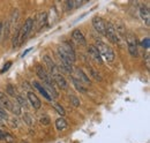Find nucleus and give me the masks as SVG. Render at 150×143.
Segmentation results:
<instances>
[{
	"mask_svg": "<svg viewBox=\"0 0 150 143\" xmlns=\"http://www.w3.org/2000/svg\"><path fill=\"white\" fill-rule=\"evenodd\" d=\"M94 46L97 49V51H98L99 55L102 57V59L104 58L108 62H112L113 60H114V57H115L114 51L111 49V46H109L106 43H104V42L98 39Z\"/></svg>",
	"mask_w": 150,
	"mask_h": 143,
	"instance_id": "nucleus-1",
	"label": "nucleus"
},
{
	"mask_svg": "<svg viewBox=\"0 0 150 143\" xmlns=\"http://www.w3.org/2000/svg\"><path fill=\"white\" fill-rule=\"evenodd\" d=\"M33 28H34V18H28L24 21V24L20 29V42L21 43H23L28 38V36L30 34V31L33 30Z\"/></svg>",
	"mask_w": 150,
	"mask_h": 143,
	"instance_id": "nucleus-2",
	"label": "nucleus"
},
{
	"mask_svg": "<svg viewBox=\"0 0 150 143\" xmlns=\"http://www.w3.org/2000/svg\"><path fill=\"white\" fill-rule=\"evenodd\" d=\"M105 36L114 44H119L120 43V36L118 34L115 27H113L111 22H105Z\"/></svg>",
	"mask_w": 150,
	"mask_h": 143,
	"instance_id": "nucleus-3",
	"label": "nucleus"
},
{
	"mask_svg": "<svg viewBox=\"0 0 150 143\" xmlns=\"http://www.w3.org/2000/svg\"><path fill=\"white\" fill-rule=\"evenodd\" d=\"M36 73L37 76L43 81V83H47V84H54L52 76L47 73V71L42 66V65H37L36 66Z\"/></svg>",
	"mask_w": 150,
	"mask_h": 143,
	"instance_id": "nucleus-4",
	"label": "nucleus"
},
{
	"mask_svg": "<svg viewBox=\"0 0 150 143\" xmlns=\"http://www.w3.org/2000/svg\"><path fill=\"white\" fill-rule=\"evenodd\" d=\"M127 46H128V51H129L131 55H133V57H137L139 55L136 37L133 34H131V33L127 35Z\"/></svg>",
	"mask_w": 150,
	"mask_h": 143,
	"instance_id": "nucleus-5",
	"label": "nucleus"
},
{
	"mask_svg": "<svg viewBox=\"0 0 150 143\" xmlns=\"http://www.w3.org/2000/svg\"><path fill=\"white\" fill-rule=\"evenodd\" d=\"M93 27L95 30L100 34V35H105V21L99 16H95L93 18Z\"/></svg>",
	"mask_w": 150,
	"mask_h": 143,
	"instance_id": "nucleus-6",
	"label": "nucleus"
},
{
	"mask_svg": "<svg viewBox=\"0 0 150 143\" xmlns=\"http://www.w3.org/2000/svg\"><path fill=\"white\" fill-rule=\"evenodd\" d=\"M43 60H44V62L46 64V66H47V73H49L51 76H53V75H56V74L59 73L56 64L53 62V60H52L47 54H45V55L43 57Z\"/></svg>",
	"mask_w": 150,
	"mask_h": 143,
	"instance_id": "nucleus-7",
	"label": "nucleus"
},
{
	"mask_svg": "<svg viewBox=\"0 0 150 143\" xmlns=\"http://www.w3.org/2000/svg\"><path fill=\"white\" fill-rule=\"evenodd\" d=\"M75 75L74 76L75 79L79 81V82H81L82 84H87V86H90V80H89V77L87 76V74L84 73V72L82 71V69H80V68H76L75 69Z\"/></svg>",
	"mask_w": 150,
	"mask_h": 143,
	"instance_id": "nucleus-8",
	"label": "nucleus"
},
{
	"mask_svg": "<svg viewBox=\"0 0 150 143\" xmlns=\"http://www.w3.org/2000/svg\"><path fill=\"white\" fill-rule=\"evenodd\" d=\"M52 79H53V82L56 83L59 88H61L62 90H66L67 88H68V83H67L66 79H65L60 73H58V74H56V75H53Z\"/></svg>",
	"mask_w": 150,
	"mask_h": 143,
	"instance_id": "nucleus-9",
	"label": "nucleus"
},
{
	"mask_svg": "<svg viewBox=\"0 0 150 143\" xmlns=\"http://www.w3.org/2000/svg\"><path fill=\"white\" fill-rule=\"evenodd\" d=\"M28 101H29V103L31 104V106L34 107V110H39L40 106H42V103H40L39 98L36 96V93H34V92H31V91L28 92Z\"/></svg>",
	"mask_w": 150,
	"mask_h": 143,
	"instance_id": "nucleus-10",
	"label": "nucleus"
},
{
	"mask_svg": "<svg viewBox=\"0 0 150 143\" xmlns=\"http://www.w3.org/2000/svg\"><path fill=\"white\" fill-rule=\"evenodd\" d=\"M47 24V13L46 12H42L37 15V31L40 30L42 28H44L45 25Z\"/></svg>",
	"mask_w": 150,
	"mask_h": 143,
	"instance_id": "nucleus-11",
	"label": "nucleus"
},
{
	"mask_svg": "<svg viewBox=\"0 0 150 143\" xmlns=\"http://www.w3.org/2000/svg\"><path fill=\"white\" fill-rule=\"evenodd\" d=\"M140 16L144 21L146 25L149 27L150 25V12H149V8H148L147 6H141V7H140Z\"/></svg>",
	"mask_w": 150,
	"mask_h": 143,
	"instance_id": "nucleus-12",
	"label": "nucleus"
},
{
	"mask_svg": "<svg viewBox=\"0 0 150 143\" xmlns=\"http://www.w3.org/2000/svg\"><path fill=\"white\" fill-rule=\"evenodd\" d=\"M72 37H73V39H74L75 42H76V43H79L80 45H87V40H86L84 36H83V34H82L79 29L73 30V33H72Z\"/></svg>",
	"mask_w": 150,
	"mask_h": 143,
	"instance_id": "nucleus-13",
	"label": "nucleus"
},
{
	"mask_svg": "<svg viewBox=\"0 0 150 143\" xmlns=\"http://www.w3.org/2000/svg\"><path fill=\"white\" fill-rule=\"evenodd\" d=\"M0 106L2 107V108H5V110H12V102L9 101V98L4 93V92H1L0 91Z\"/></svg>",
	"mask_w": 150,
	"mask_h": 143,
	"instance_id": "nucleus-14",
	"label": "nucleus"
},
{
	"mask_svg": "<svg viewBox=\"0 0 150 143\" xmlns=\"http://www.w3.org/2000/svg\"><path fill=\"white\" fill-rule=\"evenodd\" d=\"M89 53H90V55L93 57V59H94L96 62H98L99 65L103 64V59H102V57L99 55L98 51H97V49L95 47L94 45H90V46H89Z\"/></svg>",
	"mask_w": 150,
	"mask_h": 143,
	"instance_id": "nucleus-15",
	"label": "nucleus"
},
{
	"mask_svg": "<svg viewBox=\"0 0 150 143\" xmlns=\"http://www.w3.org/2000/svg\"><path fill=\"white\" fill-rule=\"evenodd\" d=\"M33 86H34V87H35V88H36L38 91H39V93H40V95H42V96H43L45 99H47V101H52V98L49 96V93L46 92V90L44 89V87H43V86H42L39 82H36V81H34V82H33Z\"/></svg>",
	"mask_w": 150,
	"mask_h": 143,
	"instance_id": "nucleus-16",
	"label": "nucleus"
},
{
	"mask_svg": "<svg viewBox=\"0 0 150 143\" xmlns=\"http://www.w3.org/2000/svg\"><path fill=\"white\" fill-rule=\"evenodd\" d=\"M20 29H21V27H15V33H14L13 39H12L13 49H18L20 44H21V42H20Z\"/></svg>",
	"mask_w": 150,
	"mask_h": 143,
	"instance_id": "nucleus-17",
	"label": "nucleus"
},
{
	"mask_svg": "<svg viewBox=\"0 0 150 143\" xmlns=\"http://www.w3.org/2000/svg\"><path fill=\"white\" fill-rule=\"evenodd\" d=\"M71 79H72V82H73V84H74V87L76 88V90H77V91H80V92H82V93H86V92H87L86 87H84V86H83L81 82H79V81L75 79L74 76H72Z\"/></svg>",
	"mask_w": 150,
	"mask_h": 143,
	"instance_id": "nucleus-18",
	"label": "nucleus"
},
{
	"mask_svg": "<svg viewBox=\"0 0 150 143\" xmlns=\"http://www.w3.org/2000/svg\"><path fill=\"white\" fill-rule=\"evenodd\" d=\"M56 127L58 130H64L66 127H67V122H66V120L62 118V117H60L59 119H57L56 120Z\"/></svg>",
	"mask_w": 150,
	"mask_h": 143,
	"instance_id": "nucleus-19",
	"label": "nucleus"
},
{
	"mask_svg": "<svg viewBox=\"0 0 150 143\" xmlns=\"http://www.w3.org/2000/svg\"><path fill=\"white\" fill-rule=\"evenodd\" d=\"M18 104H19L20 107H24L25 110L28 108V101L23 97V96H21V95H18L16 96V101H15Z\"/></svg>",
	"mask_w": 150,
	"mask_h": 143,
	"instance_id": "nucleus-20",
	"label": "nucleus"
},
{
	"mask_svg": "<svg viewBox=\"0 0 150 143\" xmlns=\"http://www.w3.org/2000/svg\"><path fill=\"white\" fill-rule=\"evenodd\" d=\"M11 28H12V25H11V22H9V20L5 23V25H4V28H2V30H4V38L5 39H7L8 37H9V34H11Z\"/></svg>",
	"mask_w": 150,
	"mask_h": 143,
	"instance_id": "nucleus-21",
	"label": "nucleus"
},
{
	"mask_svg": "<svg viewBox=\"0 0 150 143\" xmlns=\"http://www.w3.org/2000/svg\"><path fill=\"white\" fill-rule=\"evenodd\" d=\"M14 114H20L21 113V107L19 106V104L16 103V102H14V103H12V110H11Z\"/></svg>",
	"mask_w": 150,
	"mask_h": 143,
	"instance_id": "nucleus-22",
	"label": "nucleus"
},
{
	"mask_svg": "<svg viewBox=\"0 0 150 143\" xmlns=\"http://www.w3.org/2000/svg\"><path fill=\"white\" fill-rule=\"evenodd\" d=\"M88 68H89V73H90V74H91L93 76H94L95 80H97V81H99V82H100V81L103 80V79H102V76H100V75H99V74H98L97 72L95 71L94 68H91V67H88Z\"/></svg>",
	"mask_w": 150,
	"mask_h": 143,
	"instance_id": "nucleus-23",
	"label": "nucleus"
},
{
	"mask_svg": "<svg viewBox=\"0 0 150 143\" xmlns=\"http://www.w3.org/2000/svg\"><path fill=\"white\" fill-rule=\"evenodd\" d=\"M8 119H9V118H8L7 111L0 106V120H8Z\"/></svg>",
	"mask_w": 150,
	"mask_h": 143,
	"instance_id": "nucleus-24",
	"label": "nucleus"
},
{
	"mask_svg": "<svg viewBox=\"0 0 150 143\" xmlns=\"http://www.w3.org/2000/svg\"><path fill=\"white\" fill-rule=\"evenodd\" d=\"M6 92H7L9 96L15 97V89H14V87H13L12 84H8V86L6 87Z\"/></svg>",
	"mask_w": 150,
	"mask_h": 143,
	"instance_id": "nucleus-25",
	"label": "nucleus"
},
{
	"mask_svg": "<svg viewBox=\"0 0 150 143\" xmlns=\"http://www.w3.org/2000/svg\"><path fill=\"white\" fill-rule=\"evenodd\" d=\"M69 99H71V103L74 105V106H80V101H79V98L77 97H75L74 95H71L69 96Z\"/></svg>",
	"mask_w": 150,
	"mask_h": 143,
	"instance_id": "nucleus-26",
	"label": "nucleus"
},
{
	"mask_svg": "<svg viewBox=\"0 0 150 143\" xmlns=\"http://www.w3.org/2000/svg\"><path fill=\"white\" fill-rule=\"evenodd\" d=\"M64 5H65L66 11H71L72 8H74V4H73V1H71V0L65 1V2H64Z\"/></svg>",
	"mask_w": 150,
	"mask_h": 143,
	"instance_id": "nucleus-27",
	"label": "nucleus"
},
{
	"mask_svg": "<svg viewBox=\"0 0 150 143\" xmlns=\"http://www.w3.org/2000/svg\"><path fill=\"white\" fill-rule=\"evenodd\" d=\"M4 140H5L7 143H13V141H14V137H13L11 134L6 133V134H4Z\"/></svg>",
	"mask_w": 150,
	"mask_h": 143,
	"instance_id": "nucleus-28",
	"label": "nucleus"
},
{
	"mask_svg": "<svg viewBox=\"0 0 150 143\" xmlns=\"http://www.w3.org/2000/svg\"><path fill=\"white\" fill-rule=\"evenodd\" d=\"M54 108H56L57 112H58L59 114H61V115H65V110H64V107L61 106L60 104H54Z\"/></svg>",
	"mask_w": 150,
	"mask_h": 143,
	"instance_id": "nucleus-29",
	"label": "nucleus"
},
{
	"mask_svg": "<svg viewBox=\"0 0 150 143\" xmlns=\"http://www.w3.org/2000/svg\"><path fill=\"white\" fill-rule=\"evenodd\" d=\"M141 45L144 47V49H149V46H150V39H149V37H146L143 40H142V43H141Z\"/></svg>",
	"mask_w": 150,
	"mask_h": 143,
	"instance_id": "nucleus-30",
	"label": "nucleus"
},
{
	"mask_svg": "<svg viewBox=\"0 0 150 143\" xmlns=\"http://www.w3.org/2000/svg\"><path fill=\"white\" fill-rule=\"evenodd\" d=\"M23 119H24V121L28 124V125H31L33 124V120H31V115L30 114H24V117H23Z\"/></svg>",
	"mask_w": 150,
	"mask_h": 143,
	"instance_id": "nucleus-31",
	"label": "nucleus"
},
{
	"mask_svg": "<svg viewBox=\"0 0 150 143\" xmlns=\"http://www.w3.org/2000/svg\"><path fill=\"white\" fill-rule=\"evenodd\" d=\"M39 121H40V124H43V125H49V124H50V119H49V117H42Z\"/></svg>",
	"mask_w": 150,
	"mask_h": 143,
	"instance_id": "nucleus-32",
	"label": "nucleus"
},
{
	"mask_svg": "<svg viewBox=\"0 0 150 143\" xmlns=\"http://www.w3.org/2000/svg\"><path fill=\"white\" fill-rule=\"evenodd\" d=\"M11 65H12V62H7V65H5V67L2 68V71H1V73H4L5 71H7L9 67H11Z\"/></svg>",
	"mask_w": 150,
	"mask_h": 143,
	"instance_id": "nucleus-33",
	"label": "nucleus"
},
{
	"mask_svg": "<svg viewBox=\"0 0 150 143\" xmlns=\"http://www.w3.org/2000/svg\"><path fill=\"white\" fill-rule=\"evenodd\" d=\"M73 4H74V8H76L77 6H81L83 2L82 1H73Z\"/></svg>",
	"mask_w": 150,
	"mask_h": 143,
	"instance_id": "nucleus-34",
	"label": "nucleus"
},
{
	"mask_svg": "<svg viewBox=\"0 0 150 143\" xmlns=\"http://www.w3.org/2000/svg\"><path fill=\"white\" fill-rule=\"evenodd\" d=\"M2 28H4V24H2V22L0 21V40H1V36H2Z\"/></svg>",
	"mask_w": 150,
	"mask_h": 143,
	"instance_id": "nucleus-35",
	"label": "nucleus"
},
{
	"mask_svg": "<svg viewBox=\"0 0 150 143\" xmlns=\"http://www.w3.org/2000/svg\"><path fill=\"white\" fill-rule=\"evenodd\" d=\"M30 51H31V49H28V50H25V51H24V52H23V53H22V57H24V55H25V54L28 53V52H30Z\"/></svg>",
	"mask_w": 150,
	"mask_h": 143,
	"instance_id": "nucleus-36",
	"label": "nucleus"
},
{
	"mask_svg": "<svg viewBox=\"0 0 150 143\" xmlns=\"http://www.w3.org/2000/svg\"><path fill=\"white\" fill-rule=\"evenodd\" d=\"M4 134H5V133H2V132L0 130V141H2V140H4Z\"/></svg>",
	"mask_w": 150,
	"mask_h": 143,
	"instance_id": "nucleus-37",
	"label": "nucleus"
},
{
	"mask_svg": "<svg viewBox=\"0 0 150 143\" xmlns=\"http://www.w3.org/2000/svg\"><path fill=\"white\" fill-rule=\"evenodd\" d=\"M20 143H28V142H25V141H21Z\"/></svg>",
	"mask_w": 150,
	"mask_h": 143,
	"instance_id": "nucleus-38",
	"label": "nucleus"
}]
</instances>
